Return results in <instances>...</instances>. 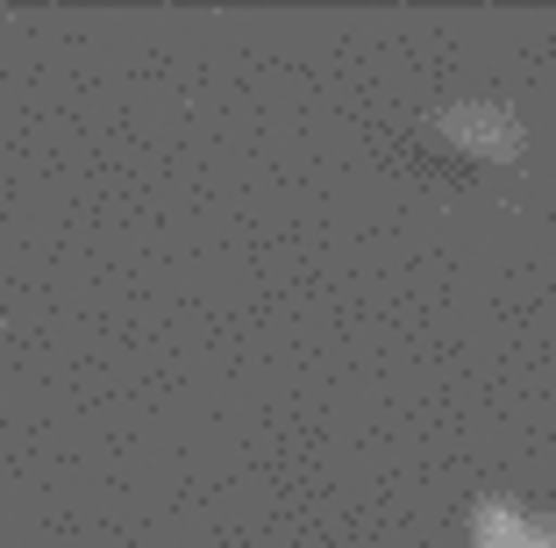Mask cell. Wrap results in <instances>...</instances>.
Listing matches in <instances>:
<instances>
[{
    "label": "cell",
    "mask_w": 556,
    "mask_h": 548,
    "mask_svg": "<svg viewBox=\"0 0 556 548\" xmlns=\"http://www.w3.org/2000/svg\"><path fill=\"white\" fill-rule=\"evenodd\" d=\"M421 150L435 164H464V171H500V164H521L528 136L500 100H442L421 114Z\"/></svg>",
    "instance_id": "obj_1"
},
{
    "label": "cell",
    "mask_w": 556,
    "mask_h": 548,
    "mask_svg": "<svg viewBox=\"0 0 556 548\" xmlns=\"http://www.w3.org/2000/svg\"><path fill=\"white\" fill-rule=\"evenodd\" d=\"M542 541H549V548H556V520H549V527H542Z\"/></svg>",
    "instance_id": "obj_2"
}]
</instances>
